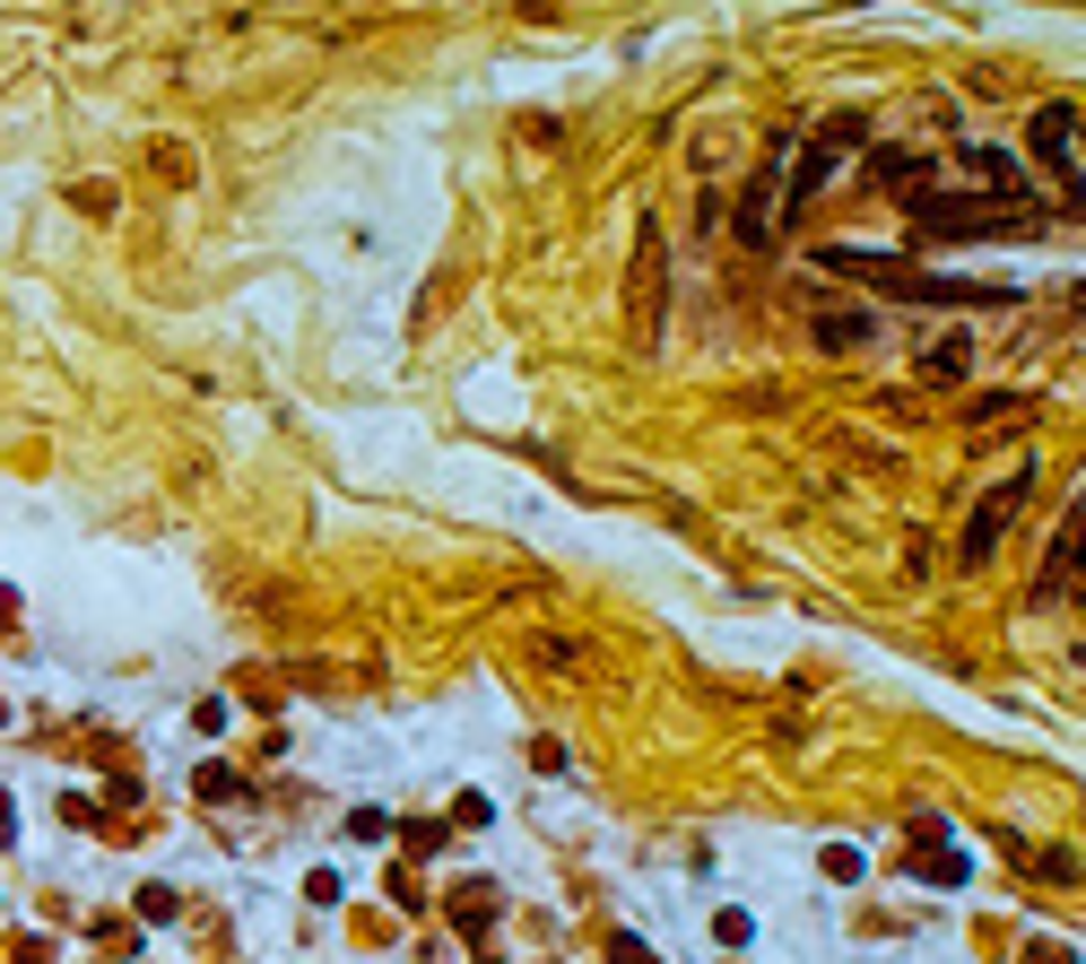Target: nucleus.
I'll return each instance as SVG.
<instances>
[{
    "mask_svg": "<svg viewBox=\"0 0 1086 964\" xmlns=\"http://www.w3.org/2000/svg\"><path fill=\"white\" fill-rule=\"evenodd\" d=\"M652 322H661V243L643 236L635 243V340H643Z\"/></svg>",
    "mask_w": 1086,
    "mask_h": 964,
    "instance_id": "nucleus-5",
    "label": "nucleus"
},
{
    "mask_svg": "<svg viewBox=\"0 0 1086 964\" xmlns=\"http://www.w3.org/2000/svg\"><path fill=\"white\" fill-rule=\"evenodd\" d=\"M922 877H939V886H965V851H948V844L930 851V844H922Z\"/></svg>",
    "mask_w": 1086,
    "mask_h": 964,
    "instance_id": "nucleus-10",
    "label": "nucleus"
},
{
    "mask_svg": "<svg viewBox=\"0 0 1086 964\" xmlns=\"http://www.w3.org/2000/svg\"><path fill=\"white\" fill-rule=\"evenodd\" d=\"M973 174H982V183H1017V174H1008V157H999V148H973Z\"/></svg>",
    "mask_w": 1086,
    "mask_h": 964,
    "instance_id": "nucleus-18",
    "label": "nucleus"
},
{
    "mask_svg": "<svg viewBox=\"0 0 1086 964\" xmlns=\"http://www.w3.org/2000/svg\"><path fill=\"white\" fill-rule=\"evenodd\" d=\"M139 921H174V886H139Z\"/></svg>",
    "mask_w": 1086,
    "mask_h": 964,
    "instance_id": "nucleus-17",
    "label": "nucleus"
},
{
    "mask_svg": "<svg viewBox=\"0 0 1086 964\" xmlns=\"http://www.w3.org/2000/svg\"><path fill=\"white\" fill-rule=\"evenodd\" d=\"M70 209H88V218H114V183H79V192H70Z\"/></svg>",
    "mask_w": 1086,
    "mask_h": 964,
    "instance_id": "nucleus-12",
    "label": "nucleus"
},
{
    "mask_svg": "<svg viewBox=\"0 0 1086 964\" xmlns=\"http://www.w3.org/2000/svg\"><path fill=\"white\" fill-rule=\"evenodd\" d=\"M382 835H391V817H382V808H357V817H348V844H382Z\"/></svg>",
    "mask_w": 1086,
    "mask_h": 964,
    "instance_id": "nucleus-13",
    "label": "nucleus"
},
{
    "mask_svg": "<svg viewBox=\"0 0 1086 964\" xmlns=\"http://www.w3.org/2000/svg\"><path fill=\"white\" fill-rule=\"evenodd\" d=\"M826 877H835V886H851V877H860V851H851V844H826Z\"/></svg>",
    "mask_w": 1086,
    "mask_h": 964,
    "instance_id": "nucleus-15",
    "label": "nucleus"
},
{
    "mask_svg": "<svg viewBox=\"0 0 1086 964\" xmlns=\"http://www.w3.org/2000/svg\"><path fill=\"white\" fill-rule=\"evenodd\" d=\"M774 209H782V157H774V165L747 183V200H739V243H747V252H765V243H774V227H782Z\"/></svg>",
    "mask_w": 1086,
    "mask_h": 964,
    "instance_id": "nucleus-3",
    "label": "nucleus"
},
{
    "mask_svg": "<svg viewBox=\"0 0 1086 964\" xmlns=\"http://www.w3.org/2000/svg\"><path fill=\"white\" fill-rule=\"evenodd\" d=\"M913 227H922L930 243L999 236V200H957V192H922V200H913Z\"/></svg>",
    "mask_w": 1086,
    "mask_h": 964,
    "instance_id": "nucleus-2",
    "label": "nucleus"
},
{
    "mask_svg": "<svg viewBox=\"0 0 1086 964\" xmlns=\"http://www.w3.org/2000/svg\"><path fill=\"white\" fill-rule=\"evenodd\" d=\"M236 791H243V782L227 773V765H209V773H201V800H236Z\"/></svg>",
    "mask_w": 1086,
    "mask_h": 964,
    "instance_id": "nucleus-19",
    "label": "nucleus"
},
{
    "mask_svg": "<svg viewBox=\"0 0 1086 964\" xmlns=\"http://www.w3.org/2000/svg\"><path fill=\"white\" fill-rule=\"evenodd\" d=\"M869 340H878V313H818V348L851 357V348H869Z\"/></svg>",
    "mask_w": 1086,
    "mask_h": 964,
    "instance_id": "nucleus-7",
    "label": "nucleus"
},
{
    "mask_svg": "<svg viewBox=\"0 0 1086 964\" xmlns=\"http://www.w3.org/2000/svg\"><path fill=\"white\" fill-rule=\"evenodd\" d=\"M1026 486V479H1017ZM1017 486L1008 495H991L982 513H973V530H965V565H991V548H999V530H1008V513H1017Z\"/></svg>",
    "mask_w": 1086,
    "mask_h": 964,
    "instance_id": "nucleus-6",
    "label": "nucleus"
},
{
    "mask_svg": "<svg viewBox=\"0 0 1086 964\" xmlns=\"http://www.w3.org/2000/svg\"><path fill=\"white\" fill-rule=\"evenodd\" d=\"M922 165H930V157H922V148H887V157H878V165H869V174H878V183H887V192H895V183H913V174H922Z\"/></svg>",
    "mask_w": 1086,
    "mask_h": 964,
    "instance_id": "nucleus-9",
    "label": "nucleus"
},
{
    "mask_svg": "<svg viewBox=\"0 0 1086 964\" xmlns=\"http://www.w3.org/2000/svg\"><path fill=\"white\" fill-rule=\"evenodd\" d=\"M713 939H722V948H747V939H756V921H747V913H713Z\"/></svg>",
    "mask_w": 1086,
    "mask_h": 964,
    "instance_id": "nucleus-14",
    "label": "nucleus"
},
{
    "mask_svg": "<svg viewBox=\"0 0 1086 964\" xmlns=\"http://www.w3.org/2000/svg\"><path fill=\"white\" fill-rule=\"evenodd\" d=\"M818 269H860V278H878L887 296H913V305H922V296H930V305H1008V296H1017L1008 278H930V269H913V261H887V252H844V243H835V252H818Z\"/></svg>",
    "mask_w": 1086,
    "mask_h": 964,
    "instance_id": "nucleus-1",
    "label": "nucleus"
},
{
    "mask_svg": "<svg viewBox=\"0 0 1086 964\" xmlns=\"http://www.w3.org/2000/svg\"><path fill=\"white\" fill-rule=\"evenodd\" d=\"M9 826H18V800H9V791H0V844H9Z\"/></svg>",
    "mask_w": 1086,
    "mask_h": 964,
    "instance_id": "nucleus-22",
    "label": "nucleus"
},
{
    "mask_svg": "<svg viewBox=\"0 0 1086 964\" xmlns=\"http://www.w3.org/2000/svg\"><path fill=\"white\" fill-rule=\"evenodd\" d=\"M1026 964H1078V956H1070L1061 939H1034V948H1026Z\"/></svg>",
    "mask_w": 1086,
    "mask_h": 964,
    "instance_id": "nucleus-20",
    "label": "nucleus"
},
{
    "mask_svg": "<svg viewBox=\"0 0 1086 964\" xmlns=\"http://www.w3.org/2000/svg\"><path fill=\"white\" fill-rule=\"evenodd\" d=\"M148 165H157V183H192V157H183V148H157Z\"/></svg>",
    "mask_w": 1086,
    "mask_h": 964,
    "instance_id": "nucleus-16",
    "label": "nucleus"
},
{
    "mask_svg": "<svg viewBox=\"0 0 1086 964\" xmlns=\"http://www.w3.org/2000/svg\"><path fill=\"white\" fill-rule=\"evenodd\" d=\"M922 374H930V382H965V374H973V340H965V331H948L939 348H922Z\"/></svg>",
    "mask_w": 1086,
    "mask_h": 964,
    "instance_id": "nucleus-8",
    "label": "nucleus"
},
{
    "mask_svg": "<svg viewBox=\"0 0 1086 964\" xmlns=\"http://www.w3.org/2000/svg\"><path fill=\"white\" fill-rule=\"evenodd\" d=\"M608 956L617 964H652V948H643V939H608Z\"/></svg>",
    "mask_w": 1086,
    "mask_h": 964,
    "instance_id": "nucleus-21",
    "label": "nucleus"
},
{
    "mask_svg": "<svg viewBox=\"0 0 1086 964\" xmlns=\"http://www.w3.org/2000/svg\"><path fill=\"white\" fill-rule=\"evenodd\" d=\"M487 921H495V895H487V886H470V895H461V930H470V939H479Z\"/></svg>",
    "mask_w": 1086,
    "mask_h": 964,
    "instance_id": "nucleus-11",
    "label": "nucleus"
},
{
    "mask_svg": "<svg viewBox=\"0 0 1086 964\" xmlns=\"http://www.w3.org/2000/svg\"><path fill=\"white\" fill-rule=\"evenodd\" d=\"M1034 157L1078 183V105H1043V114H1034Z\"/></svg>",
    "mask_w": 1086,
    "mask_h": 964,
    "instance_id": "nucleus-4",
    "label": "nucleus"
}]
</instances>
